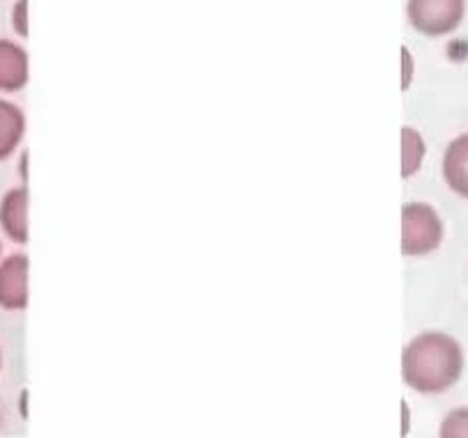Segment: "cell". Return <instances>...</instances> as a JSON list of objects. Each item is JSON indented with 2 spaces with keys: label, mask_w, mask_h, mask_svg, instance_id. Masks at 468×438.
Masks as SVG:
<instances>
[{
  "label": "cell",
  "mask_w": 468,
  "mask_h": 438,
  "mask_svg": "<svg viewBox=\"0 0 468 438\" xmlns=\"http://www.w3.org/2000/svg\"><path fill=\"white\" fill-rule=\"evenodd\" d=\"M12 28L19 37H28V0H16L12 7Z\"/></svg>",
  "instance_id": "8fae6325"
},
{
  "label": "cell",
  "mask_w": 468,
  "mask_h": 438,
  "mask_svg": "<svg viewBox=\"0 0 468 438\" xmlns=\"http://www.w3.org/2000/svg\"><path fill=\"white\" fill-rule=\"evenodd\" d=\"M439 438H468V409H452L443 418L439 429Z\"/></svg>",
  "instance_id": "30bf717a"
},
{
  "label": "cell",
  "mask_w": 468,
  "mask_h": 438,
  "mask_svg": "<svg viewBox=\"0 0 468 438\" xmlns=\"http://www.w3.org/2000/svg\"><path fill=\"white\" fill-rule=\"evenodd\" d=\"M413 74H416V62H413L411 51L402 47V69H399V79H402V90L407 92L413 83Z\"/></svg>",
  "instance_id": "7c38bea8"
},
{
  "label": "cell",
  "mask_w": 468,
  "mask_h": 438,
  "mask_svg": "<svg viewBox=\"0 0 468 438\" xmlns=\"http://www.w3.org/2000/svg\"><path fill=\"white\" fill-rule=\"evenodd\" d=\"M30 193L26 187L10 188L0 200V230L12 243L26 246L30 239L28 230Z\"/></svg>",
  "instance_id": "5b68a950"
},
{
  "label": "cell",
  "mask_w": 468,
  "mask_h": 438,
  "mask_svg": "<svg viewBox=\"0 0 468 438\" xmlns=\"http://www.w3.org/2000/svg\"><path fill=\"white\" fill-rule=\"evenodd\" d=\"M30 80V58L21 44L0 37V92H21Z\"/></svg>",
  "instance_id": "8992f818"
},
{
  "label": "cell",
  "mask_w": 468,
  "mask_h": 438,
  "mask_svg": "<svg viewBox=\"0 0 468 438\" xmlns=\"http://www.w3.org/2000/svg\"><path fill=\"white\" fill-rule=\"evenodd\" d=\"M0 365H3V351H0Z\"/></svg>",
  "instance_id": "2e32d148"
},
{
  "label": "cell",
  "mask_w": 468,
  "mask_h": 438,
  "mask_svg": "<svg viewBox=\"0 0 468 438\" xmlns=\"http://www.w3.org/2000/svg\"><path fill=\"white\" fill-rule=\"evenodd\" d=\"M399 225V246L404 257H425L443 243V220L427 202H407Z\"/></svg>",
  "instance_id": "7a4b0ae2"
},
{
  "label": "cell",
  "mask_w": 468,
  "mask_h": 438,
  "mask_svg": "<svg viewBox=\"0 0 468 438\" xmlns=\"http://www.w3.org/2000/svg\"><path fill=\"white\" fill-rule=\"evenodd\" d=\"M466 15V0H407V21L425 37L454 33Z\"/></svg>",
  "instance_id": "3957f363"
},
{
  "label": "cell",
  "mask_w": 468,
  "mask_h": 438,
  "mask_svg": "<svg viewBox=\"0 0 468 438\" xmlns=\"http://www.w3.org/2000/svg\"><path fill=\"white\" fill-rule=\"evenodd\" d=\"M19 170H21V177H24V182H26V179H28V155L21 156Z\"/></svg>",
  "instance_id": "4fadbf2b"
},
{
  "label": "cell",
  "mask_w": 468,
  "mask_h": 438,
  "mask_svg": "<svg viewBox=\"0 0 468 438\" xmlns=\"http://www.w3.org/2000/svg\"><path fill=\"white\" fill-rule=\"evenodd\" d=\"M0 260H3V241H0Z\"/></svg>",
  "instance_id": "9a60e30c"
},
{
  "label": "cell",
  "mask_w": 468,
  "mask_h": 438,
  "mask_svg": "<svg viewBox=\"0 0 468 438\" xmlns=\"http://www.w3.org/2000/svg\"><path fill=\"white\" fill-rule=\"evenodd\" d=\"M441 170H443V179L450 191L468 200V134L450 140Z\"/></svg>",
  "instance_id": "52a82bcc"
},
{
  "label": "cell",
  "mask_w": 468,
  "mask_h": 438,
  "mask_svg": "<svg viewBox=\"0 0 468 438\" xmlns=\"http://www.w3.org/2000/svg\"><path fill=\"white\" fill-rule=\"evenodd\" d=\"M463 372V351L454 337L425 331L411 337L402 351V379L411 390L439 395L450 390Z\"/></svg>",
  "instance_id": "6da1fadb"
},
{
  "label": "cell",
  "mask_w": 468,
  "mask_h": 438,
  "mask_svg": "<svg viewBox=\"0 0 468 438\" xmlns=\"http://www.w3.org/2000/svg\"><path fill=\"white\" fill-rule=\"evenodd\" d=\"M26 135V115L16 103L0 97V161L10 159Z\"/></svg>",
  "instance_id": "ba28073f"
},
{
  "label": "cell",
  "mask_w": 468,
  "mask_h": 438,
  "mask_svg": "<svg viewBox=\"0 0 468 438\" xmlns=\"http://www.w3.org/2000/svg\"><path fill=\"white\" fill-rule=\"evenodd\" d=\"M427 156V144L425 138L418 129L413 126H404L402 129V177L409 179L418 175L422 168Z\"/></svg>",
  "instance_id": "9c48e42d"
},
{
  "label": "cell",
  "mask_w": 468,
  "mask_h": 438,
  "mask_svg": "<svg viewBox=\"0 0 468 438\" xmlns=\"http://www.w3.org/2000/svg\"><path fill=\"white\" fill-rule=\"evenodd\" d=\"M30 260L26 252H12L0 260V308L21 313L30 299Z\"/></svg>",
  "instance_id": "277c9868"
},
{
  "label": "cell",
  "mask_w": 468,
  "mask_h": 438,
  "mask_svg": "<svg viewBox=\"0 0 468 438\" xmlns=\"http://www.w3.org/2000/svg\"><path fill=\"white\" fill-rule=\"evenodd\" d=\"M402 413H404V429H402V436H407V432H409V406H407V404L402 406Z\"/></svg>",
  "instance_id": "5bb4252c"
}]
</instances>
